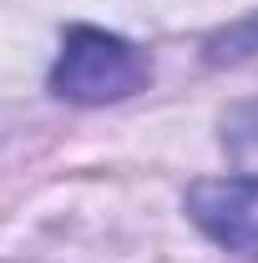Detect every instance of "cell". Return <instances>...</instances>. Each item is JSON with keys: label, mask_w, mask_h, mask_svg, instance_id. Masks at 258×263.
I'll use <instances>...</instances> for the list:
<instances>
[{"label": "cell", "mask_w": 258, "mask_h": 263, "mask_svg": "<svg viewBox=\"0 0 258 263\" xmlns=\"http://www.w3.org/2000/svg\"><path fill=\"white\" fill-rule=\"evenodd\" d=\"M152 81V61L127 35L97 31V26H71L61 41V56L51 66V91L76 106H106Z\"/></svg>", "instance_id": "cell-1"}, {"label": "cell", "mask_w": 258, "mask_h": 263, "mask_svg": "<svg viewBox=\"0 0 258 263\" xmlns=\"http://www.w3.org/2000/svg\"><path fill=\"white\" fill-rule=\"evenodd\" d=\"M188 218L218 248L258 258V177H202L188 187Z\"/></svg>", "instance_id": "cell-2"}, {"label": "cell", "mask_w": 258, "mask_h": 263, "mask_svg": "<svg viewBox=\"0 0 258 263\" xmlns=\"http://www.w3.org/2000/svg\"><path fill=\"white\" fill-rule=\"evenodd\" d=\"M253 51H258V10L248 21H238V26H228L223 35L208 41V61H243Z\"/></svg>", "instance_id": "cell-3"}]
</instances>
